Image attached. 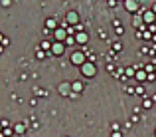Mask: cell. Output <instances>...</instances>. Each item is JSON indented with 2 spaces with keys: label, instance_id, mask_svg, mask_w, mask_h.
<instances>
[{
  "label": "cell",
  "instance_id": "obj_1",
  "mask_svg": "<svg viewBox=\"0 0 156 137\" xmlns=\"http://www.w3.org/2000/svg\"><path fill=\"white\" fill-rule=\"evenodd\" d=\"M81 70H83V76H95V66L91 64V62H85L83 66H81Z\"/></svg>",
  "mask_w": 156,
  "mask_h": 137
},
{
  "label": "cell",
  "instance_id": "obj_2",
  "mask_svg": "<svg viewBox=\"0 0 156 137\" xmlns=\"http://www.w3.org/2000/svg\"><path fill=\"white\" fill-rule=\"evenodd\" d=\"M52 54H55V56L63 54V44H61V42H53L52 44Z\"/></svg>",
  "mask_w": 156,
  "mask_h": 137
},
{
  "label": "cell",
  "instance_id": "obj_3",
  "mask_svg": "<svg viewBox=\"0 0 156 137\" xmlns=\"http://www.w3.org/2000/svg\"><path fill=\"white\" fill-rule=\"evenodd\" d=\"M71 62H75L77 66H83V54H71Z\"/></svg>",
  "mask_w": 156,
  "mask_h": 137
},
{
  "label": "cell",
  "instance_id": "obj_4",
  "mask_svg": "<svg viewBox=\"0 0 156 137\" xmlns=\"http://www.w3.org/2000/svg\"><path fill=\"white\" fill-rule=\"evenodd\" d=\"M77 20H79V18H77V12H73V10H71V12H67V22H73V24H75Z\"/></svg>",
  "mask_w": 156,
  "mask_h": 137
},
{
  "label": "cell",
  "instance_id": "obj_5",
  "mask_svg": "<svg viewBox=\"0 0 156 137\" xmlns=\"http://www.w3.org/2000/svg\"><path fill=\"white\" fill-rule=\"evenodd\" d=\"M154 12H152V10H148V12H146V14H144V22H150V20H154Z\"/></svg>",
  "mask_w": 156,
  "mask_h": 137
},
{
  "label": "cell",
  "instance_id": "obj_6",
  "mask_svg": "<svg viewBox=\"0 0 156 137\" xmlns=\"http://www.w3.org/2000/svg\"><path fill=\"white\" fill-rule=\"evenodd\" d=\"M26 123H16V131H18V133H24V131H26Z\"/></svg>",
  "mask_w": 156,
  "mask_h": 137
},
{
  "label": "cell",
  "instance_id": "obj_7",
  "mask_svg": "<svg viewBox=\"0 0 156 137\" xmlns=\"http://www.w3.org/2000/svg\"><path fill=\"white\" fill-rule=\"evenodd\" d=\"M53 34H55V38H59V40H61V38L65 36V32H63L61 28H57V30H53Z\"/></svg>",
  "mask_w": 156,
  "mask_h": 137
},
{
  "label": "cell",
  "instance_id": "obj_8",
  "mask_svg": "<svg viewBox=\"0 0 156 137\" xmlns=\"http://www.w3.org/2000/svg\"><path fill=\"white\" fill-rule=\"evenodd\" d=\"M125 6H127L129 10H136V8H138V2H127Z\"/></svg>",
  "mask_w": 156,
  "mask_h": 137
},
{
  "label": "cell",
  "instance_id": "obj_9",
  "mask_svg": "<svg viewBox=\"0 0 156 137\" xmlns=\"http://www.w3.org/2000/svg\"><path fill=\"white\" fill-rule=\"evenodd\" d=\"M77 42H87V34H85V32L77 34Z\"/></svg>",
  "mask_w": 156,
  "mask_h": 137
},
{
  "label": "cell",
  "instance_id": "obj_10",
  "mask_svg": "<svg viewBox=\"0 0 156 137\" xmlns=\"http://www.w3.org/2000/svg\"><path fill=\"white\" fill-rule=\"evenodd\" d=\"M71 89H75V91H81V89H83V83L75 82V83H73V85H71Z\"/></svg>",
  "mask_w": 156,
  "mask_h": 137
},
{
  "label": "cell",
  "instance_id": "obj_11",
  "mask_svg": "<svg viewBox=\"0 0 156 137\" xmlns=\"http://www.w3.org/2000/svg\"><path fill=\"white\" fill-rule=\"evenodd\" d=\"M134 93H138V95H142V97H144V87H142V85H136Z\"/></svg>",
  "mask_w": 156,
  "mask_h": 137
},
{
  "label": "cell",
  "instance_id": "obj_12",
  "mask_svg": "<svg viewBox=\"0 0 156 137\" xmlns=\"http://www.w3.org/2000/svg\"><path fill=\"white\" fill-rule=\"evenodd\" d=\"M152 101H154V99H148V97H146V99H144V103H142V105H144V107H146V109H150V107H152Z\"/></svg>",
  "mask_w": 156,
  "mask_h": 137
},
{
  "label": "cell",
  "instance_id": "obj_13",
  "mask_svg": "<svg viewBox=\"0 0 156 137\" xmlns=\"http://www.w3.org/2000/svg\"><path fill=\"white\" fill-rule=\"evenodd\" d=\"M113 50H115V52H121V50H123V44L115 42V44H113Z\"/></svg>",
  "mask_w": 156,
  "mask_h": 137
},
{
  "label": "cell",
  "instance_id": "obj_14",
  "mask_svg": "<svg viewBox=\"0 0 156 137\" xmlns=\"http://www.w3.org/2000/svg\"><path fill=\"white\" fill-rule=\"evenodd\" d=\"M46 26H48V28H55V20H53V18H50V20L46 22ZM55 30H57V28H55Z\"/></svg>",
  "mask_w": 156,
  "mask_h": 137
},
{
  "label": "cell",
  "instance_id": "obj_15",
  "mask_svg": "<svg viewBox=\"0 0 156 137\" xmlns=\"http://www.w3.org/2000/svg\"><path fill=\"white\" fill-rule=\"evenodd\" d=\"M50 48H52L50 42H42V50H50Z\"/></svg>",
  "mask_w": 156,
  "mask_h": 137
},
{
  "label": "cell",
  "instance_id": "obj_16",
  "mask_svg": "<svg viewBox=\"0 0 156 137\" xmlns=\"http://www.w3.org/2000/svg\"><path fill=\"white\" fill-rule=\"evenodd\" d=\"M136 78H138L136 82H144V78H146V76H144V72H138V76H136Z\"/></svg>",
  "mask_w": 156,
  "mask_h": 137
},
{
  "label": "cell",
  "instance_id": "obj_17",
  "mask_svg": "<svg viewBox=\"0 0 156 137\" xmlns=\"http://www.w3.org/2000/svg\"><path fill=\"white\" fill-rule=\"evenodd\" d=\"M138 24H140V18H136V14H134V18H132V26L136 28Z\"/></svg>",
  "mask_w": 156,
  "mask_h": 137
},
{
  "label": "cell",
  "instance_id": "obj_18",
  "mask_svg": "<svg viewBox=\"0 0 156 137\" xmlns=\"http://www.w3.org/2000/svg\"><path fill=\"white\" fill-rule=\"evenodd\" d=\"M36 56H38V58L42 60V58H44V56H46V54H44V50H38V52H36Z\"/></svg>",
  "mask_w": 156,
  "mask_h": 137
},
{
  "label": "cell",
  "instance_id": "obj_19",
  "mask_svg": "<svg viewBox=\"0 0 156 137\" xmlns=\"http://www.w3.org/2000/svg\"><path fill=\"white\" fill-rule=\"evenodd\" d=\"M6 135H12V127H8V129H4V137Z\"/></svg>",
  "mask_w": 156,
  "mask_h": 137
},
{
  "label": "cell",
  "instance_id": "obj_20",
  "mask_svg": "<svg viewBox=\"0 0 156 137\" xmlns=\"http://www.w3.org/2000/svg\"><path fill=\"white\" fill-rule=\"evenodd\" d=\"M113 137H123V133H119V131H113Z\"/></svg>",
  "mask_w": 156,
  "mask_h": 137
},
{
  "label": "cell",
  "instance_id": "obj_21",
  "mask_svg": "<svg viewBox=\"0 0 156 137\" xmlns=\"http://www.w3.org/2000/svg\"><path fill=\"white\" fill-rule=\"evenodd\" d=\"M152 12H156V4H154V6H152Z\"/></svg>",
  "mask_w": 156,
  "mask_h": 137
},
{
  "label": "cell",
  "instance_id": "obj_22",
  "mask_svg": "<svg viewBox=\"0 0 156 137\" xmlns=\"http://www.w3.org/2000/svg\"><path fill=\"white\" fill-rule=\"evenodd\" d=\"M154 135H156V133H154Z\"/></svg>",
  "mask_w": 156,
  "mask_h": 137
}]
</instances>
